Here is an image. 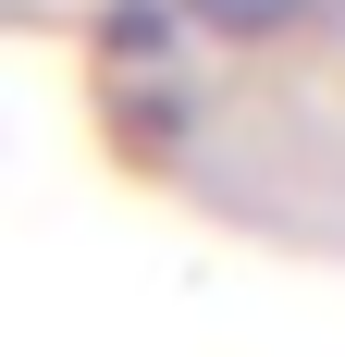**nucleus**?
Wrapping results in <instances>:
<instances>
[{"mask_svg":"<svg viewBox=\"0 0 345 357\" xmlns=\"http://www.w3.org/2000/svg\"><path fill=\"white\" fill-rule=\"evenodd\" d=\"M172 13H210V25H284V13H321V0H172Z\"/></svg>","mask_w":345,"mask_h":357,"instance_id":"f257e3e1","label":"nucleus"},{"mask_svg":"<svg viewBox=\"0 0 345 357\" xmlns=\"http://www.w3.org/2000/svg\"><path fill=\"white\" fill-rule=\"evenodd\" d=\"M321 13H345V0H321Z\"/></svg>","mask_w":345,"mask_h":357,"instance_id":"f03ea898","label":"nucleus"}]
</instances>
